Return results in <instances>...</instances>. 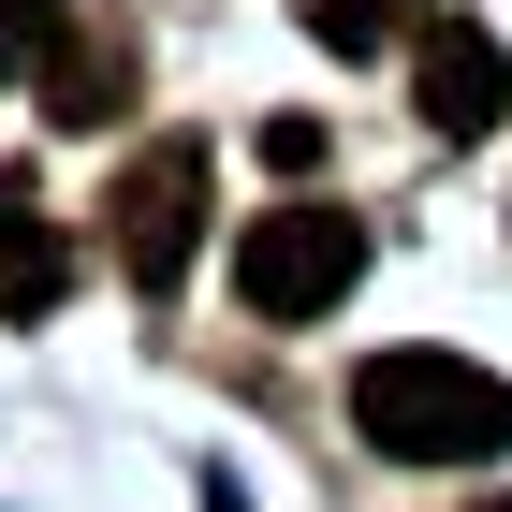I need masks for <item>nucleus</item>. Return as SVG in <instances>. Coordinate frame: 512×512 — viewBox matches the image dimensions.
I'll list each match as a JSON object with an SVG mask.
<instances>
[{"mask_svg":"<svg viewBox=\"0 0 512 512\" xmlns=\"http://www.w3.org/2000/svg\"><path fill=\"white\" fill-rule=\"evenodd\" d=\"M352 439L395 469H498L512 454V381L454 352H366L352 366Z\"/></svg>","mask_w":512,"mask_h":512,"instance_id":"1","label":"nucleus"},{"mask_svg":"<svg viewBox=\"0 0 512 512\" xmlns=\"http://www.w3.org/2000/svg\"><path fill=\"white\" fill-rule=\"evenodd\" d=\"M352 278H366V220L322 205V191L264 205V220L235 235V308H249V322H322Z\"/></svg>","mask_w":512,"mask_h":512,"instance_id":"2","label":"nucleus"},{"mask_svg":"<svg viewBox=\"0 0 512 512\" xmlns=\"http://www.w3.org/2000/svg\"><path fill=\"white\" fill-rule=\"evenodd\" d=\"M103 249H118L132 293H176L205 249V147L191 132H161V147H132V176L103 191Z\"/></svg>","mask_w":512,"mask_h":512,"instance_id":"3","label":"nucleus"},{"mask_svg":"<svg viewBox=\"0 0 512 512\" xmlns=\"http://www.w3.org/2000/svg\"><path fill=\"white\" fill-rule=\"evenodd\" d=\"M410 118H425L439 147H483V132L512 118V44L498 30H425L410 44Z\"/></svg>","mask_w":512,"mask_h":512,"instance_id":"4","label":"nucleus"},{"mask_svg":"<svg viewBox=\"0 0 512 512\" xmlns=\"http://www.w3.org/2000/svg\"><path fill=\"white\" fill-rule=\"evenodd\" d=\"M59 293H74V249H59L30 176H0V322H44Z\"/></svg>","mask_w":512,"mask_h":512,"instance_id":"5","label":"nucleus"},{"mask_svg":"<svg viewBox=\"0 0 512 512\" xmlns=\"http://www.w3.org/2000/svg\"><path fill=\"white\" fill-rule=\"evenodd\" d=\"M132 103V44L118 30H59V59H44V132H103Z\"/></svg>","mask_w":512,"mask_h":512,"instance_id":"6","label":"nucleus"},{"mask_svg":"<svg viewBox=\"0 0 512 512\" xmlns=\"http://www.w3.org/2000/svg\"><path fill=\"white\" fill-rule=\"evenodd\" d=\"M308 30L337 44V59H381V44H425L439 0H308Z\"/></svg>","mask_w":512,"mask_h":512,"instance_id":"7","label":"nucleus"},{"mask_svg":"<svg viewBox=\"0 0 512 512\" xmlns=\"http://www.w3.org/2000/svg\"><path fill=\"white\" fill-rule=\"evenodd\" d=\"M59 59V0H0V88H44Z\"/></svg>","mask_w":512,"mask_h":512,"instance_id":"8","label":"nucleus"},{"mask_svg":"<svg viewBox=\"0 0 512 512\" xmlns=\"http://www.w3.org/2000/svg\"><path fill=\"white\" fill-rule=\"evenodd\" d=\"M483 512H512V498H483Z\"/></svg>","mask_w":512,"mask_h":512,"instance_id":"9","label":"nucleus"}]
</instances>
